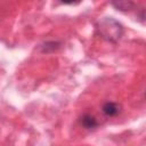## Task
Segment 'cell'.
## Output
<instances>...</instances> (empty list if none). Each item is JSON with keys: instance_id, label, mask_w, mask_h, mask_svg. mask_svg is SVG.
Returning <instances> with one entry per match:
<instances>
[{"instance_id": "cell-1", "label": "cell", "mask_w": 146, "mask_h": 146, "mask_svg": "<svg viewBox=\"0 0 146 146\" xmlns=\"http://www.w3.org/2000/svg\"><path fill=\"white\" fill-rule=\"evenodd\" d=\"M98 30H99L100 35L104 39L108 41H113V42L117 41L123 33L122 25L113 18H104L99 23Z\"/></svg>"}, {"instance_id": "cell-2", "label": "cell", "mask_w": 146, "mask_h": 146, "mask_svg": "<svg viewBox=\"0 0 146 146\" xmlns=\"http://www.w3.org/2000/svg\"><path fill=\"white\" fill-rule=\"evenodd\" d=\"M102 112L108 117H114L120 114L121 105L115 102H105L102 105Z\"/></svg>"}, {"instance_id": "cell-3", "label": "cell", "mask_w": 146, "mask_h": 146, "mask_svg": "<svg viewBox=\"0 0 146 146\" xmlns=\"http://www.w3.org/2000/svg\"><path fill=\"white\" fill-rule=\"evenodd\" d=\"M80 123H81V125H83L86 129H95V128H97L98 127V121H97V119L94 116V115H91V114H89V113H84L81 117H80Z\"/></svg>"}, {"instance_id": "cell-4", "label": "cell", "mask_w": 146, "mask_h": 146, "mask_svg": "<svg viewBox=\"0 0 146 146\" xmlns=\"http://www.w3.org/2000/svg\"><path fill=\"white\" fill-rule=\"evenodd\" d=\"M112 5H113L114 7H116L117 9L123 10V11L130 10V9L135 6V3H133V2H131V1H119V2H112Z\"/></svg>"}]
</instances>
